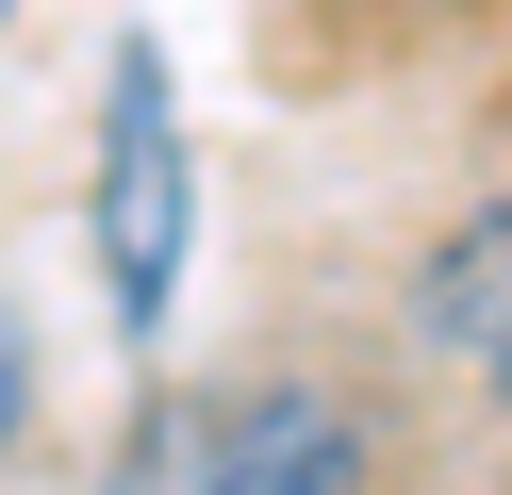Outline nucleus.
<instances>
[{"instance_id":"nucleus-5","label":"nucleus","mask_w":512,"mask_h":495,"mask_svg":"<svg viewBox=\"0 0 512 495\" xmlns=\"http://www.w3.org/2000/svg\"><path fill=\"white\" fill-rule=\"evenodd\" d=\"M0 33H17V0H0Z\"/></svg>"},{"instance_id":"nucleus-3","label":"nucleus","mask_w":512,"mask_h":495,"mask_svg":"<svg viewBox=\"0 0 512 495\" xmlns=\"http://www.w3.org/2000/svg\"><path fill=\"white\" fill-rule=\"evenodd\" d=\"M397 330H413V363H430V380H463L479 413H512V182L463 198V215L413 248Z\"/></svg>"},{"instance_id":"nucleus-2","label":"nucleus","mask_w":512,"mask_h":495,"mask_svg":"<svg viewBox=\"0 0 512 495\" xmlns=\"http://www.w3.org/2000/svg\"><path fill=\"white\" fill-rule=\"evenodd\" d=\"M364 479H380V446L331 380H199L133 413L100 495H364Z\"/></svg>"},{"instance_id":"nucleus-4","label":"nucleus","mask_w":512,"mask_h":495,"mask_svg":"<svg viewBox=\"0 0 512 495\" xmlns=\"http://www.w3.org/2000/svg\"><path fill=\"white\" fill-rule=\"evenodd\" d=\"M17 462H34V363H17V330H0V495H17Z\"/></svg>"},{"instance_id":"nucleus-1","label":"nucleus","mask_w":512,"mask_h":495,"mask_svg":"<svg viewBox=\"0 0 512 495\" xmlns=\"http://www.w3.org/2000/svg\"><path fill=\"white\" fill-rule=\"evenodd\" d=\"M83 264H100V330L133 363H166L182 264H199V149H182V66L166 33H116L100 50V132H83Z\"/></svg>"}]
</instances>
